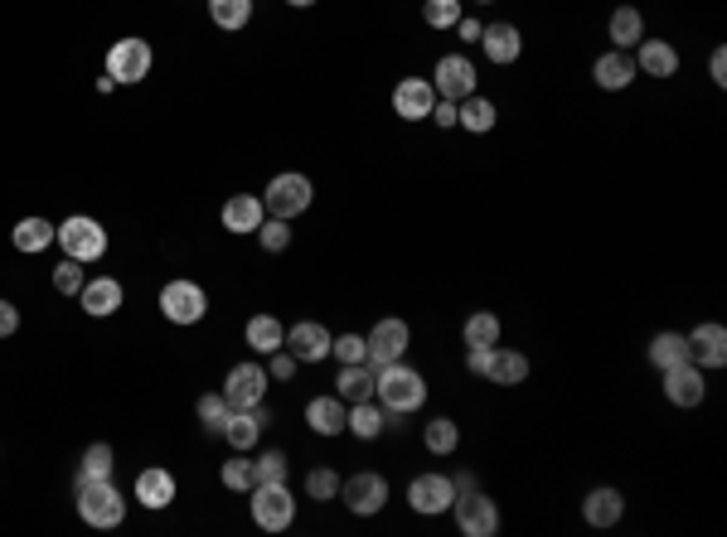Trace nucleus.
I'll use <instances>...</instances> for the list:
<instances>
[{
    "label": "nucleus",
    "mask_w": 727,
    "mask_h": 537,
    "mask_svg": "<svg viewBox=\"0 0 727 537\" xmlns=\"http://www.w3.org/2000/svg\"><path fill=\"white\" fill-rule=\"evenodd\" d=\"M476 83H480V73L466 54H442L436 58V68H432L436 97H446V102H466V97L476 92Z\"/></svg>",
    "instance_id": "10"
},
{
    "label": "nucleus",
    "mask_w": 727,
    "mask_h": 537,
    "mask_svg": "<svg viewBox=\"0 0 727 537\" xmlns=\"http://www.w3.org/2000/svg\"><path fill=\"white\" fill-rule=\"evenodd\" d=\"M258 242H262V252H286L291 248V223L286 218H262Z\"/></svg>",
    "instance_id": "43"
},
{
    "label": "nucleus",
    "mask_w": 727,
    "mask_h": 537,
    "mask_svg": "<svg viewBox=\"0 0 727 537\" xmlns=\"http://www.w3.org/2000/svg\"><path fill=\"white\" fill-rule=\"evenodd\" d=\"M73 498H78V518L88 528H121V518H127V498H121L117 480H83L78 474Z\"/></svg>",
    "instance_id": "2"
},
{
    "label": "nucleus",
    "mask_w": 727,
    "mask_h": 537,
    "mask_svg": "<svg viewBox=\"0 0 727 537\" xmlns=\"http://www.w3.org/2000/svg\"><path fill=\"white\" fill-rule=\"evenodd\" d=\"M209 20L218 24V30L238 34L242 24L252 20V0H209Z\"/></svg>",
    "instance_id": "38"
},
{
    "label": "nucleus",
    "mask_w": 727,
    "mask_h": 537,
    "mask_svg": "<svg viewBox=\"0 0 727 537\" xmlns=\"http://www.w3.org/2000/svg\"><path fill=\"white\" fill-rule=\"evenodd\" d=\"M476 6H490V0H476Z\"/></svg>",
    "instance_id": "55"
},
{
    "label": "nucleus",
    "mask_w": 727,
    "mask_h": 537,
    "mask_svg": "<svg viewBox=\"0 0 727 537\" xmlns=\"http://www.w3.org/2000/svg\"><path fill=\"white\" fill-rule=\"evenodd\" d=\"M432 107H436L432 78H398V83H393V117H403V121H427Z\"/></svg>",
    "instance_id": "14"
},
{
    "label": "nucleus",
    "mask_w": 727,
    "mask_h": 537,
    "mask_svg": "<svg viewBox=\"0 0 727 537\" xmlns=\"http://www.w3.org/2000/svg\"><path fill=\"white\" fill-rule=\"evenodd\" d=\"M161 315L170 325H199L204 315H209V296H204L199 281L189 276H175L161 286Z\"/></svg>",
    "instance_id": "6"
},
{
    "label": "nucleus",
    "mask_w": 727,
    "mask_h": 537,
    "mask_svg": "<svg viewBox=\"0 0 727 537\" xmlns=\"http://www.w3.org/2000/svg\"><path fill=\"white\" fill-rule=\"evenodd\" d=\"M137 504L151 508V514L170 508V504H175V474H170L165 465H145L137 474Z\"/></svg>",
    "instance_id": "20"
},
{
    "label": "nucleus",
    "mask_w": 727,
    "mask_h": 537,
    "mask_svg": "<svg viewBox=\"0 0 727 537\" xmlns=\"http://www.w3.org/2000/svg\"><path fill=\"white\" fill-rule=\"evenodd\" d=\"M267 359H272V377H276V383H291V377H296V369H301L291 349H276V353H267Z\"/></svg>",
    "instance_id": "47"
},
{
    "label": "nucleus",
    "mask_w": 727,
    "mask_h": 537,
    "mask_svg": "<svg viewBox=\"0 0 727 537\" xmlns=\"http://www.w3.org/2000/svg\"><path fill=\"white\" fill-rule=\"evenodd\" d=\"M194 412H199V426H204V431H209V436H224V421H228V412H234V407H228L224 393H204Z\"/></svg>",
    "instance_id": "40"
},
{
    "label": "nucleus",
    "mask_w": 727,
    "mask_h": 537,
    "mask_svg": "<svg viewBox=\"0 0 727 537\" xmlns=\"http://www.w3.org/2000/svg\"><path fill=\"white\" fill-rule=\"evenodd\" d=\"M262 218H267V204L258 194H234V199L224 204V213H218V223H224L234 238H242V233H258Z\"/></svg>",
    "instance_id": "21"
},
{
    "label": "nucleus",
    "mask_w": 727,
    "mask_h": 537,
    "mask_svg": "<svg viewBox=\"0 0 727 537\" xmlns=\"http://www.w3.org/2000/svg\"><path fill=\"white\" fill-rule=\"evenodd\" d=\"M688 339V359L698 363V369H723L727 363V329L723 325H698Z\"/></svg>",
    "instance_id": "23"
},
{
    "label": "nucleus",
    "mask_w": 727,
    "mask_h": 537,
    "mask_svg": "<svg viewBox=\"0 0 727 537\" xmlns=\"http://www.w3.org/2000/svg\"><path fill=\"white\" fill-rule=\"evenodd\" d=\"M267 369L262 363H234L224 377V397H228V407H258V402H267Z\"/></svg>",
    "instance_id": "13"
},
{
    "label": "nucleus",
    "mask_w": 727,
    "mask_h": 537,
    "mask_svg": "<svg viewBox=\"0 0 727 537\" xmlns=\"http://www.w3.org/2000/svg\"><path fill=\"white\" fill-rule=\"evenodd\" d=\"M422 446L432 450V456H456L460 446V426L452 417H432L427 426H422Z\"/></svg>",
    "instance_id": "36"
},
{
    "label": "nucleus",
    "mask_w": 727,
    "mask_h": 537,
    "mask_svg": "<svg viewBox=\"0 0 727 537\" xmlns=\"http://www.w3.org/2000/svg\"><path fill=\"white\" fill-rule=\"evenodd\" d=\"M582 518H587L592 528H616V523L626 518V494L611 490V484H601V490H592L582 498Z\"/></svg>",
    "instance_id": "24"
},
{
    "label": "nucleus",
    "mask_w": 727,
    "mask_h": 537,
    "mask_svg": "<svg viewBox=\"0 0 727 537\" xmlns=\"http://www.w3.org/2000/svg\"><path fill=\"white\" fill-rule=\"evenodd\" d=\"M452 484H456V494H466V490H476V474L460 470V474H452Z\"/></svg>",
    "instance_id": "53"
},
{
    "label": "nucleus",
    "mask_w": 727,
    "mask_h": 537,
    "mask_svg": "<svg viewBox=\"0 0 727 537\" xmlns=\"http://www.w3.org/2000/svg\"><path fill=\"white\" fill-rule=\"evenodd\" d=\"M606 34H611V48H636L640 40H645V15H640L636 6L611 10V20H606Z\"/></svg>",
    "instance_id": "34"
},
{
    "label": "nucleus",
    "mask_w": 727,
    "mask_h": 537,
    "mask_svg": "<svg viewBox=\"0 0 727 537\" xmlns=\"http://www.w3.org/2000/svg\"><path fill=\"white\" fill-rule=\"evenodd\" d=\"M460 339H466V349H495L504 339V325L495 310H476L466 315V325H460Z\"/></svg>",
    "instance_id": "33"
},
{
    "label": "nucleus",
    "mask_w": 727,
    "mask_h": 537,
    "mask_svg": "<svg viewBox=\"0 0 727 537\" xmlns=\"http://www.w3.org/2000/svg\"><path fill=\"white\" fill-rule=\"evenodd\" d=\"M330 344H335V335L321 320H301V325L286 329L282 349L296 353V363H321V359H330Z\"/></svg>",
    "instance_id": "15"
},
{
    "label": "nucleus",
    "mask_w": 727,
    "mask_h": 537,
    "mask_svg": "<svg viewBox=\"0 0 727 537\" xmlns=\"http://www.w3.org/2000/svg\"><path fill=\"white\" fill-rule=\"evenodd\" d=\"M252 480H258V484L286 480V450H267V456L252 460Z\"/></svg>",
    "instance_id": "44"
},
{
    "label": "nucleus",
    "mask_w": 727,
    "mask_h": 537,
    "mask_svg": "<svg viewBox=\"0 0 727 537\" xmlns=\"http://www.w3.org/2000/svg\"><path fill=\"white\" fill-rule=\"evenodd\" d=\"M708 73H713V83H718V88H727V48H713Z\"/></svg>",
    "instance_id": "51"
},
{
    "label": "nucleus",
    "mask_w": 727,
    "mask_h": 537,
    "mask_svg": "<svg viewBox=\"0 0 727 537\" xmlns=\"http://www.w3.org/2000/svg\"><path fill=\"white\" fill-rule=\"evenodd\" d=\"M373 397H379V407L388 417H412V412L427 407V377L417 369H408L403 359L383 363V369H373Z\"/></svg>",
    "instance_id": "1"
},
{
    "label": "nucleus",
    "mask_w": 727,
    "mask_h": 537,
    "mask_svg": "<svg viewBox=\"0 0 727 537\" xmlns=\"http://www.w3.org/2000/svg\"><path fill=\"white\" fill-rule=\"evenodd\" d=\"M151 64H155V48L145 40H137V34H127V40H117L107 48V78H117L121 88L141 83L145 73H151Z\"/></svg>",
    "instance_id": "8"
},
{
    "label": "nucleus",
    "mask_w": 727,
    "mask_h": 537,
    "mask_svg": "<svg viewBox=\"0 0 727 537\" xmlns=\"http://www.w3.org/2000/svg\"><path fill=\"white\" fill-rule=\"evenodd\" d=\"M54 238H58V223H48V218H20L10 228V242H15V252H24V257H40L44 248H54Z\"/></svg>",
    "instance_id": "28"
},
{
    "label": "nucleus",
    "mask_w": 727,
    "mask_h": 537,
    "mask_svg": "<svg viewBox=\"0 0 727 537\" xmlns=\"http://www.w3.org/2000/svg\"><path fill=\"white\" fill-rule=\"evenodd\" d=\"M306 494L315 498V504H330V498L339 494V474H335L330 465H315V470L306 474Z\"/></svg>",
    "instance_id": "42"
},
{
    "label": "nucleus",
    "mask_w": 727,
    "mask_h": 537,
    "mask_svg": "<svg viewBox=\"0 0 727 537\" xmlns=\"http://www.w3.org/2000/svg\"><path fill=\"white\" fill-rule=\"evenodd\" d=\"M262 204L272 209V218H301V213H311V204H315V185H311V175H296V169H286V175H272V185H267L262 194Z\"/></svg>",
    "instance_id": "5"
},
{
    "label": "nucleus",
    "mask_w": 727,
    "mask_h": 537,
    "mask_svg": "<svg viewBox=\"0 0 727 537\" xmlns=\"http://www.w3.org/2000/svg\"><path fill=\"white\" fill-rule=\"evenodd\" d=\"M242 339H248L252 353H262V359H267V353H276V349L286 344V325L276 320V315L262 310V315H252V320L242 325Z\"/></svg>",
    "instance_id": "29"
},
{
    "label": "nucleus",
    "mask_w": 727,
    "mask_h": 537,
    "mask_svg": "<svg viewBox=\"0 0 727 537\" xmlns=\"http://www.w3.org/2000/svg\"><path fill=\"white\" fill-rule=\"evenodd\" d=\"M20 329V310L10 300H0V339H10Z\"/></svg>",
    "instance_id": "49"
},
{
    "label": "nucleus",
    "mask_w": 727,
    "mask_h": 537,
    "mask_svg": "<svg viewBox=\"0 0 727 537\" xmlns=\"http://www.w3.org/2000/svg\"><path fill=\"white\" fill-rule=\"evenodd\" d=\"M335 397L339 402H369L373 397V369H369V363H339Z\"/></svg>",
    "instance_id": "32"
},
{
    "label": "nucleus",
    "mask_w": 727,
    "mask_h": 537,
    "mask_svg": "<svg viewBox=\"0 0 727 537\" xmlns=\"http://www.w3.org/2000/svg\"><path fill=\"white\" fill-rule=\"evenodd\" d=\"M252 523H258L262 533H286L291 523H296V494L286 490V480L276 484H252Z\"/></svg>",
    "instance_id": "4"
},
{
    "label": "nucleus",
    "mask_w": 727,
    "mask_h": 537,
    "mask_svg": "<svg viewBox=\"0 0 727 537\" xmlns=\"http://www.w3.org/2000/svg\"><path fill=\"white\" fill-rule=\"evenodd\" d=\"M485 377L490 383H500V387H519L529 377V353H519V349H500L495 344L490 349V369H485Z\"/></svg>",
    "instance_id": "30"
},
{
    "label": "nucleus",
    "mask_w": 727,
    "mask_h": 537,
    "mask_svg": "<svg viewBox=\"0 0 727 537\" xmlns=\"http://www.w3.org/2000/svg\"><path fill=\"white\" fill-rule=\"evenodd\" d=\"M480 48H485V58H490L495 68H509L519 54H524V34H519V24H485Z\"/></svg>",
    "instance_id": "19"
},
{
    "label": "nucleus",
    "mask_w": 727,
    "mask_h": 537,
    "mask_svg": "<svg viewBox=\"0 0 727 537\" xmlns=\"http://www.w3.org/2000/svg\"><path fill=\"white\" fill-rule=\"evenodd\" d=\"M664 397L674 402V407H698L703 397H708V383H703V369L694 359L688 363H674V369H664Z\"/></svg>",
    "instance_id": "16"
},
{
    "label": "nucleus",
    "mask_w": 727,
    "mask_h": 537,
    "mask_svg": "<svg viewBox=\"0 0 727 537\" xmlns=\"http://www.w3.org/2000/svg\"><path fill=\"white\" fill-rule=\"evenodd\" d=\"M112 470H117V450L107 441H93L83 450V465H78L83 480H112Z\"/></svg>",
    "instance_id": "37"
},
{
    "label": "nucleus",
    "mask_w": 727,
    "mask_h": 537,
    "mask_svg": "<svg viewBox=\"0 0 727 537\" xmlns=\"http://www.w3.org/2000/svg\"><path fill=\"white\" fill-rule=\"evenodd\" d=\"M335 498H345V508L355 518H373V514H383V504H388V480L373 470H359V474H349V480H339Z\"/></svg>",
    "instance_id": "9"
},
{
    "label": "nucleus",
    "mask_w": 727,
    "mask_h": 537,
    "mask_svg": "<svg viewBox=\"0 0 727 537\" xmlns=\"http://www.w3.org/2000/svg\"><path fill=\"white\" fill-rule=\"evenodd\" d=\"M674 363H688V339L679 329H664V335L650 339V369H674Z\"/></svg>",
    "instance_id": "35"
},
{
    "label": "nucleus",
    "mask_w": 727,
    "mask_h": 537,
    "mask_svg": "<svg viewBox=\"0 0 727 537\" xmlns=\"http://www.w3.org/2000/svg\"><path fill=\"white\" fill-rule=\"evenodd\" d=\"M636 68L645 78H674L679 73V48L670 40H640L636 44Z\"/></svg>",
    "instance_id": "26"
},
{
    "label": "nucleus",
    "mask_w": 727,
    "mask_h": 537,
    "mask_svg": "<svg viewBox=\"0 0 727 537\" xmlns=\"http://www.w3.org/2000/svg\"><path fill=\"white\" fill-rule=\"evenodd\" d=\"M272 421L267 417V407L258 402V407H238V412H228V421H224V436H228V446L234 450H252L258 446V436H262V426Z\"/></svg>",
    "instance_id": "25"
},
{
    "label": "nucleus",
    "mask_w": 727,
    "mask_h": 537,
    "mask_svg": "<svg viewBox=\"0 0 727 537\" xmlns=\"http://www.w3.org/2000/svg\"><path fill=\"white\" fill-rule=\"evenodd\" d=\"M452 498H456L452 474H417V480L408 484V508H412V514H422V518L446 514V508H452Z\"/></svg>",
    "instance_id": "12"
},
{
    "label": "nucleus",
    "mask_w": 727,
    "mask_h": 537,
    "mask_svg": "<svg viewBox=\"0 0 727 537\" xmlns=\"http://www.w3.org/2000/svg\"><path fill=\"white\" fill-rule=\"evenodd\" d=\"M412 344L408 320H379L364 335V349H369V369H383V363H398Z\"/></svg>",
    "instance_id": "11"
},
{
    "label": "nucleus",
    "mask_w": 727,
    "mask_h": 537,
    "mask_svg": "<svg viewBox=\"0 0 727 537\" xmlns=\"http://www.w3.org/2000/svg\"><path fill=\"white\" fill-rule=\"evenodd\" d=\"M485 369H490V349H466V373L485 377Z\"/></svg>",
    "instance_id": "50"
},
{
    "label": "nucleus",
    "mask_w": 727,
    "mask_h": 537,
    "mask_svg": "<svg viewBox=\"0 0 727 537\" xmlns=\"http://www.w3.org/2000/svg\"><path fill=\"white\" fill-rule=\"evenodd\" d=\"M121 300H127V291H121L117 276H88V281H83V291H78L83 315H93V320H107V315H117Z\"/></svg>",
    "instance_id": "17"
},
{
    "label": "nucleus",
    "mask_w": 727,
    "mask_h": 537,
    "mask_svg": "<svg viewBox=\"0 0 727 537\" xmlns=\"http://www.w3.org/2000/svg\"><path fill=\"white\" fill-rule=\"evenodd\" d=\"M592 78H597L601 92H626L630 83L640 78L636 54H630V48H611V54H601L597 64H592Z\"/></svg>",
    "instance_id": "18"
},
{
    "label": "nucleus",
    "mask_w": 727,
    "mask_h": 537,
    "mask_svg": "<svg viewBox=\"0 0 727 537\" xmlns=\"http://www.w3.org/2000/svg\"><path fill=\"white\" fill-rule=\"evenodd\" d=\"M446 514L456 518V528L466 537H495V533H500V504H495L490 494H480V490L456 494Z\"/></svg>",
    "instance_id": "7"
},
{
    "label": "nucleus",
    "mask_w": 727,
    "mask_h": 537,
    "mask_svg": "<svg viewBox=\"0 0 727 537\" xmlns=\"http://www.w3.org/2000/svg\"><path fill=\"white\" fill-rule=\"evenodd\" d=\"M460 15H466V0H422L427 30H456Z\"/></svg>",
    "instance_id": "39"
},
{
    "label": "nucleus",
    "mask_w": 727,
    "mask_h": 537,
    "mask_svg": "<svg viewBox=\"0 0 727 537\" xmlns=\"http://www.w3.org/2000/svg\"><path fill=\"white\" fill-rule=\"evenodd\" d=\"M218 480H224V490H234V494H248L252 484H258V480H252V460L242 456V450H234V460L218 470Z\"/></svg>",
    "instance_id": "41"
},
{
    "label": "nucleus",
    "mask_w": 727,
    "mask_h": 537,
    "mask_svg": "<svg viewBox=\"0 0 727 537\" xmlns=\"http://www.w3.org/2000/svg\"><path fill=\"white\" fill-rule=\"evenodd\" d=\"M349 436H359V441H379V436L388 431V412L379 407V402H349Z\"/></svg>",
    "instance_id": "31"
},
{
    "label": "nucleus",
    "mask_w": 727,
    "mask_h": 537,
    "mask_svg": "<svg viewBox=\"0 0 727 537\" xmlns=\"http://www.w3.org/2000/svg\"><path fill=\"white\" fill-rule=\"evenodd\" d=\"M58 248H64V257H73V262H102L107 257V228L97 223V218H88V213H73V218H64L58 223Z\"/></svg>",
    "instance_id": "3"
},
{
    "label": "nucleus",
    "mask_w": 727,
    "mask_h": 537,
    "mask_svg": "<svg viewBox=\"0 0 727 537\" xmlns=\"http://www.w3.org/2000/svg\"><path fill=\"white\" fill-rule=\"evenodd\" d=\"M286 6H291V10H311L315 0H286Z\"/></svg>",
    "instance_id": "54"
},
{
    "label": "nucleus",
    "mask_w": 727,
    "mask_h": 537,
    "mask_svg": "<svg viewBox=\"0 0 727 537\" xmlns=\"http://www.w3.org/2000/svg\"><path fill=\"white\" fill-rule=\"evenodd\" d=\"M306 426H311L315 436H345V426H349V402H339L335 393L311 397V402H306Z\"/></svg>",
    "instance_id": "22"
},
{
    "label": "nucleus",
    "mask_w": 727,
    "mask_h": 537,
    "mask_svg": "<svg viewBox=\"0 0 727 537\" xmlns=\"http://www.w3.org/2000/svg\"><path fill=\"white\" fill-rule=\"evenodd\" d=\"M330 359H339V363H369V349H364V335H335Z\"/></svg>",
    "instance_id": "46"
},
{
    "label": "nucleus",
    "mask_w": 727,
    "mask_h": 537,
    "mask_svg": "<svg viewBox=\"0 0 727 537\" xmlns=\"http://www.w3.org/2000/svg\"><path fill=\"white\" fill-rule=\"evenodd\" d=\"M495 121H500V107H495L490 97L470 92L466 102H456V127H460V131H470V136H490Z\"/></svg>",
    "instance_id": "27"
},
{
    "label": "nucleus",
    "mask_w": 727,
    "mask_h": 537,
    "mask_svg": "<svg viewBox=\"0 0 727 537\" xmlns=\"http://www.w3.org/2000/svg\"><path fill=\"white\" fill-rule=\"evenodd\" d=\"M480 30H485V24H480V20H466V15H460V24H456V34H460L466 44H480Z\"/></svg>",
    "instance_id": "52"
},
{
    "label": "nucleus",
    "mask_w": 727,
    "mask_h": 537,
    "mask_svg": "<svg viewBox=\"0 0 727 537\" xmlns=\"http://www.w3.org/2000/svg\"><path fill=\"white\" fill-rule=\"evenodd\" d=\"M83 281H88V276H83V262L64 257V262L54 266V291H58V296H78V291H83Z\"/></svg>",
    "instance_id": "45"
},
{
    "label": "nucleus",
    "mask_w": 727,
    "mask_h": 537,
    "mask_svg": "<svg viewBox=\"0 0 727 537\" xmlns=\"http://www.w3.org/2000/svg\"><path fill=\"white\" fill-rule=\"evenodd\" d=\"M432 127H442V131H456V102H446V97H436V107H432Z\"/></svg>",
    "instance_id": "48"
}]
</instances>
